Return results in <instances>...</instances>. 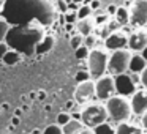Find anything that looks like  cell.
I'll return each instance as SVG.
<instances>
[{"instance_id": "cell-6", "label": "cell", "mask_w": 147, "mask_h": 134, "mask_svg": "<svg viewBox=\"0 0 147 134\" xmlns=\"http://www.w3.org/2000/svg\"><path fill=\"white\" fill-rule=\"evenodd\" d=\"M130 58H131V52L127 51V49L114 51L108 58V71L114 76L127 73L128 66H130Z\"/></svg>"}, {"instance_id": "cell-5", "label": "cell", "mask_w": 147, "mask_h": 134, "mask_svg": "<svg viewBox=\"0 0 147 134\" xmlns=\"http://www.w3.org/2000/svg\"><path fill=\"white\" fill-rule=\"evenodd\" d=\"M108 58L109 55L103 49H90L87 55V65H89V74L92 79L105 76V73L108 71Z\"/></svg>"}, {"instance_id": "cell-27", "label": "cell", "mask_w": 147, "mask_h": 134, "mask_svg": "<svg viewBox=\"0 0 147 134\" xmlns=\"http://www.w3.org/2000/svg\"><path fill=\"white\" fill-rule=\"evenodd\" d=\"M70 120H71V114H68V112H60L57 115V125H60V126L67 125Z\"/></svg>"}, {"instance_id": "cell-11", "label": "cell", "mask_w": 147, "mask_h": 134, "mask_svg": "<svg viewBox=\"0 0 147 134\" xmlns=\"http://www.w3.org/2000/svg\"><path fill=\"white\" fill-rule=\"evenodd\" d=\"M74 98L78 103H86L95 98V82L92 79L79 82V85L76 87V92H74Z\"/></svg>"}, {"instance_id": "cell-7", "label": "cell", "mask_w": 147, "mask_h": 134, "mask_svg": "<svg viewBox=\"0 0 147 134\" xmlns=\"http://www.w3.org/2000/svg\"><path fill=\"white\" fill-rule=\"evenodd\" d=\"M114 95H115L114 77L101 76L95 80V98H98L100 101H108Z\"/></svg>"}, {"instance_id": "cell-12", "label": "cell", "mask_w": 147, "mask_h": 134, "mask_svg": "<svg viewBox=\"0 0 147 134\" xmlns=\"http://www.w3.org/2000/svg\"><path fill=\"white\" fill-rule=\"evenodd\" d=\"M130 106H131V112H133L134 115H141V117H142L147 112V92H144V90H139V92H138L136 90V92L131 95Z\"/></svg>"}, {"instance_id": "cell-31", "label": "cell", "mask_w": 147, "mask_h": 134, "mask_svg": "<svg viewBox=\"0 0 147 134\" xmlns=\"http://www.w3.org/2000/svg\"><path fill=\"white\" fill-rule=\"evenodd\" d=\"M8 49H10V48L7 46V43H5V41H3V43H0V58L3 57V55H5V52H7Z\"/></svg>"}, {"instance_id": "cell-22", "label": "cell", "mask_w": 147, "mask_h": 134, "mask_svg": "<svg viewBox=\"0 0 147 134\" xmlns=\"http://www.w3.org/2000/svg\"><path fill=\"white\" fill-rule=\"evenodd\" d=\"M8 29H10V24H8L7 21L2 17V14H0V43L5 41V36H7V33H8Z\"/></svg>"}, {"instance_id": "cell-29", "label": "cell", "mask_w": 147, "mask_h": 134, "mask_svg": "<svg viewBox=\"0 0 147 134\" xmlns=\"http://www.w3.org/2000/svg\"><path fill=\"white\" fill-rule=\"evenodd\" d=\"M90 79V74L89 71H79V73H76V82H84V80H89Z\"/></svg>"}, {"instance_id": "cell-33", "label": "cell", "mask_w": 147, "mask_h": 134, "mask_svg": "<svg viewBox=\"0 0 147 134\" xmlns=\"http://www.w3.org/2000/svg\"><path fill=\"white\" fill-rule=\"evenodd\" d=\"M79 134H95V133H93V129H90V128H84Z\"/></svg>"}, {"instance_id": "cell-3", "label": "cell", "mask_w": 147, "mask_h": 134, "mask_svg": "<svg viewBox=\"0 0 147 134\" xmlns=\"http://www.w3.org/2000/svg\"><path fill=\"white\" fill-rule=\"evenodd\" d=\"M106 111H108V118H111L115 123H123L128 121L133 115L131 106L125 96H112L106 101Z\"/></svg>"}, {"instance_id": "cell-19", "label": "cell", "mask_w": 147, "mask_h": 134, "mask_svg": "<svg viewBox=\"0 0 147 134\" xmlns=\"http://www.w3.org/2000/svg\"><path fill=\"white\" fill-rule=\"evenodd\" d=\"M114 16H115V22H117L119 25H127V24L130 22V11L123 7H117Z\"/></svg>"}, {"instance_id": "cell-28", "label": "cell", "mask_w": 147, "mask_h": 134, "mask_svg": "<svg viewBox=\"0 0 147 134\" xmlns=\"http://www.w3.org/2000/svg\"><path fill=\"white\" fill-rule=\"evenodd\" d=\"M76 51V58H87V55H89L90 49L86 48V46H79L78 49H74Z\"/></svg>"}, {"instance_id": "cell-16", "label": "cell", "mask_w": 147, "mask_h": 134, "mask_svg": "<svg viewBox=\"0 0 147 134\" xmlns=\"http://www.w3.org/2000/svg\"><path fill=\"white\" fill-rule=\"evenodd\" d=\"M84 128H86V126H84V123L81 120L71 118L67 125H63V126H62V131H63V134H79Z\"/></svg>"}, {"instance_id": "cell-25", "label": "cell", "mask_w": 147, "mask_h": 134, "mask_svg": "<svg viewBox=\"0 0 147 134\" xmlns=\"http://www.w3.org/2000/svg\"><path fill=\"white\" fill-rule=\"evenodd\" d=\"M43 134H63V131H62L60 125L54 123V125H49V126L43 131Z\"/></svg>"}, {"instance_id": "cell-26", "label": "cell", "mask_w": 147, "mask_h": 134, "mask_svg": "<svg viewBox=\"0 0 147 134\" xmlns=\"http://www.w3.org/2000/svg\"><path fill=\"white\" fill-rule=\"evenodd\" d=\"M82 40H84V36L81 35V33H78V35H73V36H71V40H70L71 48H73V49H78L79 46H82Z\"/></svg>"}, {"instance_id": "cell-30", "label": "cell", "mask_w": 147, "mask_h": 134, "mask_svg": "<svg viewBox=\"0 0 147 134\" xmlns=\"http://www.w3.org/2000/svg\"><path fill=\"white\" fill-rule=\"evenodd\" d=\"M139 79H141V84H142V85L147 88V66L144 68V71H141V74H139Z\"/></svg>"}, {"instance_id": "cell-34", "label": "cell", "mask_w": 147, "mask_h": 134, "mask_svg": "<svg viewBox=\"0 0 147 134\" xmlns=\"http://www.w3.org/2000/svg\"><path fill=\"white\" fill-rule=\"evenodd\" d=\"M74 19H76V13H74V14H68V16H67V22H74Z\"/></svg>"}, {"instance_id": "cell-2", "label": "cell", "mask_w": 147, "mask_h": 134, "mask_svg": "<svg viewBox=\"0 0 147 134\" xmlns=\"http://www.w3.org/2000/svg\"><path fill=\"white\" fill-rule=\"evenodd\" d=\"M45 36L43 27L38 24H27V25H10L5 36V43L10 49L18 51L21 55L32 57L35 54V48Z\"/></svg>"}, {"instance_id": "cell-32", "label": "cell", "mask_w": 147, "mask_h": 134, "mask_svg": "<svg viewBox=\"0 0 147 134\" xmlns=\"http://www.w3.org/2000/svg\"><path fill=\"white\" fill-rule=\"evenodd\" d=\"M115 10H117V7H114V5L108 7V14H115Z\"/></svg>"}, {"instance_id": "cell-15", "label": "cell", "mask_w": 147, "mask_h": 134, "mask_svg": "<svg viewBox=\"0 0 147 134\" xmlns=\"http://www.w3.org/2000/svg\"><path fill=\"white\" fill-rule=\"evenodd\" d=\"M95 19L93 17H84V19H79L78 21V24H76V29H78V32L81 33L82 36H86V35H90V33L93 32V29H95Z\"/></svg>"}, {"instance_id": "cell-17", "label": "cell", "mask_w": 147, "mask_h": 134, "mask_svg": "<svg viewBox=\"0 0 147 134\" xmlns=\"http://www.w3.org/2000/svg\"><path fill=\"white\" fill-rule=\"evenodd\" d=\"M115 134H142V129L136 125H131L128 121L119 123L115 128Z\"/></svg>"}, {"instance_id": "cell-14", "label": "cell", "mask_w": 147, "mask_h": 134, "mask_svg": "<svg viewBox=\"0 0 147 134\" xmlns=\"http://www.w3.org/2000/svg\"><path fill=\"white\" fill-rule=\"evenodd\" d=\"M147 66V62L142 55L138 52L136 55H131L130 58V66H128V71L133 74H141V71H144V68Z\"/></svg>"}, {"instance_id": "cell-9", "label": "cell", "mask_w": 147, "mask_h": 134, "mask_svg": "<svg viewBox=\"0 0 147 134\" xmlns=\"http://www.w3.org/2000/svg\"><path fill=\"white\" fill-rule=\"evenodd\" d=\"M130 24L136 27L147 25V0H136L130 11Z\"/></svg>"}, {"instance_id": "cell-23", "label": "cell", "mask_w": 147, "mask_h": 134, "mask_svg": "<svg viewBox=\"0 0 147 134\" xmlns=\"http://www.w3.org/2000/svg\"><path fill=\"white\" fill-rule=\"evenodd\" d=\"M90 14H92V8H90V5H84V7H81L79 10H78L76 17L78 19H84V17H89Z\"/></svg>"}, {"instance_id": "cell-20", "label": "cell", "mask_w": 147, "mask_h": 134, "mask_svg": "<svg viewBox=\"0 0 147 134\" xmlns=\"http://www.w3.org/2000/svg\"><path fill=\"white\" fill-rule=\"evenodd\" d=\"M2 60L5 62L7 65H16V63H19V60H21V54L18 51H14V49H8L7 52H5V55L2 57Z\"/></svg>"}, {"instance_id": "cell-10", "label": "cell", "mask_w": 147, "mask_h": 134, "mask_svg": "<svg viewBox=\"0 0 147 134\" xmlns=\"http://www.w3.org/2000/svg\"><path fill=\"white\" fill-rule=\"evenodd\" d=\"M128 46V36L122 30H114L108 35L105 40V48L108 51H119V49H127Z\"/></svg>"}, {"instance_id": "cell-35", "label": "cell", "mask_w": 147, "mask_h": 134, "mask_svg": "<svg viewBox=\"0 0 147 134\" xmlns=\"http://www.w3.org/2000/svg\"><path fill=\"white\" fill-rule=\"evenodd\" d=\"M142 126H144V128H146V129H147V112H146V114L142 115Z\"/></svg>"}, {"instance_id": "cell-18", "label": "cell", "mask_w": 147, "mask_h": 134, "mask_svg": "<svg viewBox=\"0 0 147 134\" xmlns=\"http://www.w3.org/2000/svg\"><path fill=\"white\" fill-rule=\"evenodd\" d=\"M54 43H55L54 36H46V35H45V36L41 38V41L36 44L35 54H45V52L51 51V49L54 48Z\"/></svg>"}, {"instance_id": "cell-36", "label": "cell", "mask_w": 147, "mask_h": 134, "mask_svg": "<svg viewBox=\"0 0 147 134\" xmlns=\"http://www.w3.org/2000/svg\"><path fill=\"white\" fill-rule=\"evenodd\" d=\"M139 54H141V55H142V57H144V58H146V62H147V46H146V48H144V49H142V51H141V52H139Z\"/></svg>"}, {"instance_id": "cell-24", "label": "cell", "mask_w": 147, "mask_h": 134, "mask_svg": "<svg viewBox=\"0 0 147 134\" xmlns=\"http://www.w3.org/2000/svg\"><path fill=\"white\" fill-rule=\"evenodd\" d=\"M95 44H96V36L95 35H86L84 36V40H82V46H86V48H89V49H93L95 48Z\"/></svg>"}, {"instance_id": "cell-21", "label": "cell", "mask_w": 147, "mask_h": 134, "mask_svg": "<svg viewBox=\"0 0 147 134\" xmlns=\"http://www.w3.org/2000/svg\"><path fill=\"white\" fill-rule=\"evenodd\" d=\"M93 133L95 134H115V128L112 125H109L108 121H105V123L93 128Z\"/></svg>"}, {"instance_id": "cell-1", "label": "cell", "mask_w": 147, "mask_h": 134, "mask_svg": "<svg viewBox=\"0 0 147 134\" xmlns=\"http://www.w3.org/2000/svg\"><path fill=\"white\" fill-rule=\"evenodd\" d=\"M0 14L10 25L38 24L48 27L54 22L55 8L51 0H5Z\"/></svg>"}, {"instance_id": "cell-13", "label": "cell", "mask_w": 147, "mask_h": 134, "mask_svg": "<svg viewBox=\"0 0 147 134\" xmlns=\"http://www.w3.org/2000/svg\"><path fill=\"white\" fill-rule=\"evenodd\" d=\"M147 46V32L142 29L131 32V35L128 36V48L133 52H141Z\"/></svg>"}, {"instance_id": "cell-4", "label": "cell", "mask_w": 147, "mask_h": 134, "mask_svg": "<svg viewBox=\"0 0 147 134\" xmlns=\"http://www.w3.org/2000/svg\"><path fill=\"white\" fill-rule=\"evenodd\" d=\"M108 120V111H106V106L100 104V103H93L89 104L81 111V121L84 123L86 128L93 129L95 126L105 123Z\"/></svg>"}, {"instance_id": "cell-8", "label": "cell", "mask_w": 147, "mask_h": 134, "mask_svg": "<svg viewBox=\"0 0 147 134\" xmlns=\"http://www.w3.org/2000/svg\"><path fill=\"white\" fill-rule=\"evenodd\" d=\"M114 85H115V93L120 96H131L136 92V82L128 73L117 74L114 77Z\"/></svg>"}]
</instances>
